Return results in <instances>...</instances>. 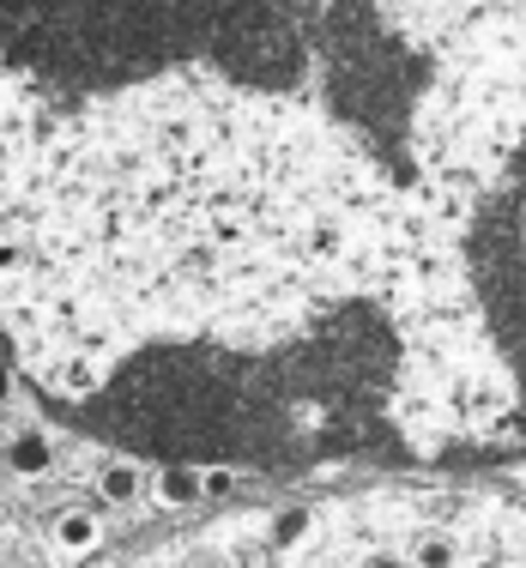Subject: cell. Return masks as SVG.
I'll return each instance as SVG.
<instances>
[{
    "label": "cell",
    "mask_w": 526,
    "mask_h": 568,
    "mask_svg": "<svg viewBox=\"0 0 526 568\" xmlns=\"http://www.w3.org/2000/svg\"><path fill=\"white\" fill-rule=\"evenodd\" d=\"M478 568H503V562H478Z\"/></svg>",
    "instance_id": "13"
},
{
    "label": "cell",
    "mask_w": 526,
    "mask_h": 568,
    "mask_svg": "<svg viewBox=\"0 0 526 568\" xmlns=\"http://www.w3.org/2000/svg\"><path fill=\"white\" fill-rule=\"evenodd\" d=\"M417 568H461V545H454L448 532L417 538Z\"/></svg>",
    "instance_id": "6"
},
{
    "label": "cell",
    "mask_w": 526,
    "mask_h": 568,
    "mask_svg": "<svg viewBox=\"0 0 526 568\" xmlns=\"http://www.w3.org/2000/svg\"><path fill=\"white\" fill-rule=\"evenodd\" d=\"M49 538H55V550L67 562H79V557H91V550L103 545V520L91 508H67L55 526H49Z\"/></svg>",
    "instance_id": "2"
},
{
    "label": "cell",
    "mask_w": 526,
    "mask_h": 568,
    "mask_svg": "<svg viewBox=\"0 0 526 568\" xmlns=\"http://www.w3.org/2000/svg\"><path fill=\"white\" fill-rule=\"evenodd\" d=\"M370 568H399V557H375Z\"/></svg>",
    "instance_id": "11"
},
{
    "label": "cell",
    "mask_w": 526,
    "mask_h": 568,
    "mask_svg": "<svg viewBox=\"0 0 526 568\" xmlns=\"http://www.w3.org/2000/svg\"><path fill=\"white\" fill-rule=\"evenodd\" d=\"M0 399H7V369H0Z\"/></svg>",
    "instance_id": "12"
},
{
    "label": "cell",
    "mask_w": 526,
    "mask_h": 568,
    "mask_svg": "<svg viewBox=\"0 0 526 568\" xmlns=\"http://www.w3.org/2000/svg\"><path fill=\"white\" fill-rule=\"evenodd\" d=\"M7 471H12V478H43V471H49L43 429H19V436L7 442Z\"/></svg>",
    "instance_id": "4"
},
{
    "label": "cell",
    "mask_w": 526,
    "mask_h": 568,
    "mask_svg": "<svg viewBox=\"0 0 526 568\" xmlns=\"http://www.w3.org/2000/svg\"><path fill=\"white\" fill-rule=\"evenodd\" d=\"M0 67L31 98L188 103L236 133L363 158L429 133L436 79L382 0H0Z\"/></svg>",
    "instance_id": "1"
},
{
    "label": "cell",
    "mask_w": 526,
    "mask_h": 568,
    "mask_svg": "<svg viewBox=\"0 0 526 568\" xmlns=\"http://www.w3.org/2000/svg\"><path fill=\"white\" fill-rule=\"evenodd\" d=\"M140 466H128V459H115V466H103V478H98V490H103V503H115V508H128V503H140Z\"/></svg>",
    "instance_id": "5"
},
{
    "label": "cell",
    "mask_w": 526,
    "mask_h": 568,
    "mask_svg": "<svg viewBox=\"0 0 526 568\" xmlns=\"http://www.w3.org/2000/svg\"><path fill=\"white\" fill-rule=\"evenodd\" d=\"M231 490H236V471L231 466H212L206 471V496H231Z\"/></svg>",
    "instance_id": "8"
},
{
    "label": "cell",
    "mask_w": 526,
    "mask_h": 568,
    "mask_svg": "<svg viewBox=\"0 0 526 568\" xmlns=\"http://www.w3.org/2000/svg\"><path fill=\"white\" fill-rule=\"evenodd\" d=\"M466 7H490V12H515V19H526V0H466Z\"/></svg>",
    "instance_id": "10"
},
{
    "label": "cell",
    "mask_w": 526,
    "mask_h": 568,
    "mask_svg": "<svg viewBox=\"0 0 526 568\" xmlns=\"http://www.w3.org/2000/svg\"><path fill=\"white\" fill-rule=\"evenodd\" d=\"M152 490H158V503H164V508H194L200 496H206V471H200V466H182V459H170V466L152 478Z\"/></svg>",
    "instance_id": "3"
},
{
    "label": "cell",
    "mask_w": 526,
    "mask_h": 568,
    "mask_svg": "<svg viewBox=\"0 0 526 568\" xmlns=\"http://www.w3.org/2000/svg\"><path fill=\"white\" fill-rule=\"evenodd\" d=\"M303 532H308V508H279L273 514V545L285 550V545H303Z\"/></svg>",
    "instance_id": "7"
},
{
    "label": "cell",
    "mask_w": 526,
    "mask_h": 568,
    "mask_svg": "<svg viewBox=\"0 0 526 568\" xmlns=\"http://www.w3.org/2000/svg\"><path fill=\"white\" fill-rule=\"evenodd\" d=\"M182 568H236L231 557H219V550H188V562Z\"/></svg>",
    "instance_id": "9"
}]
</instances>
